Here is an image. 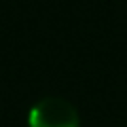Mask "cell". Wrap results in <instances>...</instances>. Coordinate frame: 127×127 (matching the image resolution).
Returning <instances> with one entry per match:
<instances>
[{
	"instance_id": "cell-1",
	"label": "cell",
	"mask_w": 127,
	"mask_h": 127,
	"mask_svg": "<svg viewBox=\"0 0 127 127\" xmlns=\"http://www.w3.org/2000/svg\"><path fill=\"white\" fill-rule=\"evenodd\" d=\"M28 127H81L78 112L62 97H45L32 106Z\"/></svg>"
}]
</instances>
